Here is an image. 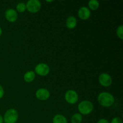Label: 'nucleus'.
<instances>
[{"label":"nucleus","mask_w":123,"mask_h":123,"mask_svg":"<svg viewBox=\"0 0 123 123\" xmlns=\"http://www.w3.org/2000/svg\"><path fill=\"white\" fill-rule=\"evenodd\" d=\"M4 120H3V117L0 114V123H3Z\"/></svg>","instance_id":"412c9836"},{"label":"nucleus","mask_w":123,"mask_h":123,"mask_svg":"<svg viewBox=\"0 0 123 123\" xmlns=\"http://www.w3.org/2000/svg\"><path fill=\"white\" fill-rule=\"evenodd\" d=\"M89 9L91 10H96L100 6V3L97 0H90L88 3Z\"/></svg>","instance_id":"2eb2a0df"},{"label":"nucleus","mask_w":123,"mask_h":123,"mask_svg":"<svg viewBox=\"0 0 123 123\" xmlns=\"http://www.w3.org/2000/svg\"><path fill=\"white\" fill-rule=\"evenodd\" d=\"M78 111L81 115H87L91 114L94 109L93 103L90 100H82L78 105Z\"/></svg>","instance_id":"f03ea898"},{"label":"nucleus","mask_w":123,"mask_h":123,"mask_svg":"<svg viewBox=\"0 0 123 123\" xmlns=\"http://www.w3.org/2000/svg\"><path fill=\"white\" fill-rule=\"evenodd\" d=\"M4 95V90L3 87L0 85V99L3 97Z\"/></svg>","instance_id":"6ab92c4d"},{"label":"nucleus","mask_w":123,"mask_h":123,"mask_svg":"<svg viewBox=\"0 0 123 123\" xmlns=\"http://www.w3.org/2000/svg\"><path fill=\"white\" fill-rule=\"evenodd\" d=\"M78 16L82 20H87L91 16V10L85 6L81 7L78 12Z\"/></svg>","instance_id":"9d476101"},{"label":"nucleus","mask_w":123,"mask_h":123,"mask_svg":"<svg viewBox=\"0 0 123 123\" xmlns=\"http://www.w3.org/2000/svg\"><path fill=\"white\" fill-rule=\"evenodd\" d=\"M2 28H1V26H0V36L2 35Z\"/></svg>","instance_id":"4be33fe9"},{"label":"nucleus","mask_w":123,"mask_h":123,"mask_svg":"<svg viewBox=\"0 0 123 123\" xmlns=\"http://www.w3.org/2000/svg\"><path fill=\"white\" fill-rule=\"evenodd\" d=\"M26 9L32 13L39 12L42 7V4L39 0H29L26 4Z\"/></svg>","instance_id":"20e7f679"},{"label":"nucleus","mask_w":123,"mask_h":123,"mask_svg":"<svg viewBox=\"0 0 123 123\" xmlns=\"http://www.w3.org/2000/svg\"><path fill=\"white\" fill-rule=\"evenodd\" d=\"M19 115L15 109L11 108L5 112L3 120L5 123H16L18 121Z\"/></svg>","instance_id":"7ed1b4c3"},{"label":"nucleus","mask_w":123,"mask_h":123,"mask_svg":"<svg viewBox=\"0 0 123 123\" xmlns=\"http://www.w3.org/2000/svg\"><path fill=\"white\" fill-rule=\"evenodd\" d=\"M49 72H50V67L45 63L41 62L38 64L35 67V73H37V74L42 76H45L48 75Z\"/></svg>","instance_id":"423d86ee"},{"label":"nucleus","mask_w":123,"mask_h":123,"mask_svg":"<svg viewBox=\"0 0 123 123\" xmlns=\"http://www.w3.org/2000/svg\"><path fill=\"white\" fill-rule=\"evenodd\" d=\"M35 78H36V73L34 71L32 70L28 71L24 74V80L28 83L32 82L34 80Z\"/></svg>","instance_id":"f8f14e48"},{"label":"nucleus","mask_w":123,"mask_h":123,"mask_svg":"<svg viewBox=\"0 0 123 123\" xmlns=\"http://www.w3.org/2000/svg\"><path fill=\"white\" fill-rule=\"evenodd\" d=\"M98 82L103 86L108 87L112 84V78L108 73H102L98 77Z\"/></svg>","instance_id":"0eeeda50"},{"label":"nucleus","mask_w":123,"mask_h":123,"mask_svg":"<svg viewBox=\"0 0 123 123\" xmlns=\"http://www.w3.org/2000/svg\"><path fill=\"white\" fill-rule=\"evenodd\" d=\"M97 123H110L108 120L105 118H101L97 121Z\"/></svg>","instance_id":"aec40b11"},{"label":"nucleus","mask_w":123,"mask_h":123,"mask_svg":"<svg viewBox=\"0 0 123 123\" xmlns=\"http://www.w3.org/2000/svg\"><path fill=\"white\" fill-rule=\"evenodd\" d=\"M111 123H123V121L120 117H114L111 120Z\"/></svg>","instance_id":"a211bd4d"},{"label":"nucleus","mask_w":123,"mask_h":123,"mask_svg":"<svg viewBox=\"0 0 123 123\" xmlns=\"http://www.w3.org/2000/svg\"><path fill=\"white\" fill-rule=\"evenodd\" d=\"M53 123H68L66 117L61 114L55 115L52 119Z\"/></svg>","instance_id":"ddd939ff"},{"label":"nucleus","mask_w":123,"mask_h":123,"mask_svg":"<svg viewBox=\"0 0 123 123\" xmlns=\"http://www.w3.org/2000/svg\"><path fill=\"white\" fill-rule=\"evenodd\" d=\"M64 97L66 102L72 105L75 104L79 100L78 92L73 90H69L66 91Z\"/></svg>","instance_id":"39448f33"},{"label":"nucleus","mask_w":123,"mask_h":123,"mask_svg":"<svg viewBox=\"0 0 123 123\" xmlns=\"http://www.w3.org/2000/svg\"><path fill=\"white\" fill-rule=\"evenodd\" d=\"M16 12H20V13H22V12H25V10H26V4H25L24 2H19L17 4L16 7Z\"/></svg>","instance_id":"dca6fc26"},{"label":"nucleus","mask_w":123,"mask_h":123,"mask_svg":"<svg viewBox=\"0 0 123 123\" xmlns=\"http://www.w3.org/2000/svg\"><path fill=\"white\" fill-rule=\"evenodd\" d=\"M123 26L121 25L117 28V31H116L117 36L118 37V38H120L121 40H123Z\"/></svg>","instance_id":"f3484780"},{"label":"nucleus","mask_w":123,"mask_h":123,"mask_svg":"<svg viewBox=\"0 0 123 123\" xmlns=\"http://www.w3.org/2000/svg\"><path fill=\"white\" fill-rule=\"evenodd\" d=\"M82 115L79 113H75L71 117V123H81L82 121Z\"/></svg>","instance_id":"4468645a"},{"label":"nucleus","mask_w":123,"mask_h":123,"mask_svg":"<svg viewBox=\"0 0 123 123\" xmlns=\"http://www.w3.org/2000/svg\"><path fill=\"white\" fill-rule=\"evenodd\" d=\"M50 91L46 88H39L36 92V96L37 98L42 101L47 100L50 97Z\"/></svg>","instance_id":"6e6552de"},{"label":"nucleus","mask_w":123,"mask_h":123,"mask_svg":"<svg viewBox=\"0 0 123 123\" xmlns=\"http://www.w3.org/2000/svg\"><path fill=\"white\" fill-rule=\"evenodd\" d=\"M97 101L101 106L109 108L115 102V98L112 94L108 92H102L97 96Z\"/></svg>","instance_id":"f257e3e1"},{"label":"nucleus","mask_w":123,"mask_h":123,"mask_svg":"<svg viewBox=\"0 0 123 123\" xmlns=\"http://www.w3.org/2000/svg\"><path fill=\"white\" fill-rule=\"evenodd\" d=\"M77 23L76 18L73 16H70L66 19V25L68 29H73L76 26Z\"/></svg>","instance_id":"9b49d317"},{"label":"nucleus","mask_w":123,"mask_h":123,"mask_svg":"<svg viewBox=\"0 0 123 123\" xmlns=\"http://www.w3.org/2000/svg\"><path fill=\"white\" fill-rule=\"evenodd\" d=\"M46 2H53V1H46Z\"/></svg>","instance_id":"5701e85b"},{"label":"nucleus","mask_w":123,"mask_h":123,"mask_svg":"<svg viewBox=\"0 0 123 123\" xmlns=\"http://www.w3.org/2000/svg\"><path fill=\"white\" fill-rule=\"evenodd\" d=\"M5 17L7 21L10 22H14L18 19V13L16 10L13 8H8L5 12Z\"/></svg>","instance_id":"1a4fd4ad"}]
</instances>
